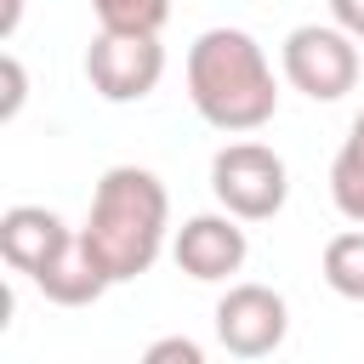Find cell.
<instances>
[{"label": "cell", "instance_id": "obj_11", "mask_svg": "<svg viewBox=\"0 0 364 364\" xmlns=\"http://www.w3.org/2000/svg\"><path fill=\"white\" fill-rule=\"evenodd\" d=\"M330 199L347 222L364 228V148L358 142H341V154L330 159Z\"/></svg>", "mask_w": 364, "mask_h": 364}, {"label": "cell", "instance_id": "obj_5", "mask_svg": "<svg viewBox=\"0 0 364 364\" xmlns=\"http://www.w3.org/2000/svg\"><path fill=\"white\" fill-rule=\"evenodd\" d=\"M85 80L102 102H142L165 80V46L159 34H119L102 28L85 46Z\"/></svg>", "mask_w": 364, "mask_h": 364}, {"label": "cell", "instance_id": "obj_1", "mask_svg": "<svg viewBox=\"0 0 364 364\" xmlns=\"http://www.w3.org/2000/svg\"><path fill=\"white\" fill-rule=\"evenodd\" d=\"M80 233H85L97 267L108 273V284L142 279L159 262L165 239H171V193H165V182L154 171H142V165L102 171Z\"/></svg>", "mask_w": 364, "mask_h": 364}, {"label": "cell", "instance_id": "obj_15", "mask_svg": "<svg viewBox=\"0 0 364 364\" xmlns=\"http://www.w3.org/2000/svg\"><path fill=\"white\" fill-rule=\"evenodd\" d=\"M330 17H336L347 34H358V40H364V0H330Z\"/></svg>", "mask_w": 364, "mask_h": 364}, {"label": "cell", "instance_id": "obj_7", "mask_svg": "<svg viewBox=\"0 0 364 364\" xmlns=\"http://www.w3.org/2000/svg\"><path fill=\"white\" fill-rule=\"evenodd\" d=\"M171 256H176V267H182L188 279L222 284V279H233V273L245 267L250 239H245V228H239L233 210H205V216H188V222L176 228Z\"/></svg>", "mask_w": 364, "mask_h": 364}, {"label": "cell", "instance_id": "obj_13", "mask_svg": "<svg viewBox=\"0 0 364 364\" xmlns=\"http://www.w3.org/2000/svg\"><path fill=\"white\" fill-rule=\"evenodd\" d=\"M0 74H6V102H0V119H17V114H23V97H28V74H23L17 51H6V57H0Z\"/></svg>", "mask_w": 364, "mask_h": 364}, {"label": "cell", "instance_id": "obj_3", "mask_svg": "<svg viewBox=\"0 0 364 364\" xmlns=\"http://www.w3.org/2000/svg\"><path fill=\"white\" fill-rule=\"evenodd\" d=\"M358 34H347L341 23H301L284 34L279 46V68L290 80V91L313 97V102H336L358 85Z\"/></svg>", "mask_w": 364, "mask_h": 364}, {"label": "cell", "instance_id": "obj_17", "mask_svg": "<svg viewBox=\"0 0 364 364\" xmlns=\"http://www.w3.org/2000/svg\"><path fill=\"white\" fill-rule=\"evenodd\" d=\"M347 142H358V148H364V108H358V119H353V131H347Z\"/></svg>", "mask_w": 364, "mask_h": 364}, {"label": "cell", "instance_id": "obj_8", "mask_svg": "<svg viewBox=\"0 0 364 364\" xmlns=\"http://www.w3.org/2000/svg\"><path fill=\"white\" fill-rule=\"evenodd\" d=\"M74 228L57 216V210H46V205H11L6 216H0V256H6V267L11 273H40L57 250H63V239H68Z\"/></svg>", "mask_w": 364, "mask_h": 364}, {"label": "cell", "instance_id": "obj_16", "mask_svg": "<svg viewBox=\"0 0 364 364\" xmlns=\"http://www.w3.org/2000/svg\"><path fill=\"white\" fill-rule=\"evenodd\" d=\"M17 23H23V0H6V17H0V34L11 40V34H17Z\"/></svg>", "mask_w": 364, "mask_h": 364}, {"label": "cell", "instance_id": "obj_14", "mask_svg": "<svg viewBox=\"0 0 364 364\" xmlns=\"http://www.w3.org/2000/svg\"><path fill=\"white\" fill-rule=\"evenodd\" d=\"M142 358H148V364H205V347L188 341V336H165V341H154Z\"/></svg>", "mask_w": 364, "mask_h": 364}, {"label": "cell", "instance_id": "obj_2", "mask_svg": "<svg viewBox=\"0 0 364 364\" xmlns=\"http://www.w3.org/2000/svg\"><path fill=\"white\" fill-rule=\"evenodd\" d=\"M188 97L205 125L216 131H262L279 114V80L256 34L245 28H205L188 46Z\"/></svg>", "mask_w": 364, "mask_h": 364}, {"label": "cell", "instance_id": "obj_10", "mask_svg": "<svg viewBox=\"0 0 364 364\" xmlns=\"http://www.w3.org/2000/svg\"><path fill=\"white\" fill-rule=\"evenodd\" d=\"M318 267H324V284H330L336 296H347V301H364V228L353 222L347 233H336V239L324 245Z\"/></svg>", "mask_w": 364, "mask_h": 364}, {"label": "cell", "instance_id": "obj_6", "mask_svg": "<svg viewBox=\"0 0 364 364\" xmlns=\"http://www.w3.org/2000/svg\"><path fill=\"white\" fill-rule=\"evenodd\" d=\"M290 336V307L273 284H228L216 301V341L233 358H267Z\"/></svg>", "mask_w": 364, "mask_h": 364}, {"label": "cell", "instance_id": "obj_12", "mask_svg": "<svg viewBox=\"0 0 364 364\" xmlns=\"http://www.w3.org/2000/svg\"><path fill=\"white\" fill-rule=\"evenodd\" d=\"M97 23L102 28H119V34H159L165 17H171V0H91Z\"/></svg>", "mask_w": 364, "mask_h": 364}, {"label": "cell", "instance_id": "obj_9", "mask_svg": "<svg viewBox=\"0 0 364 364\" xmlns=\"http://www.w3.org/2000/svg\"><path fill=\"white\" fill-rule=\"evenodd\" d=\"M34 290H40L46 301H57V307H91V301L108 290V273L97 267V256H91V245H85L80 228H74V233L63 239V250L34 273Z\"/></svg>", "mask_w": 364, "mask_h": 364}, {"label": "cell", "instance_id": "obj_4", "mask_svg": "<svg viewBox=\"0 0 364 364\" xmlns=\"http://www.w3.org/2000/svg\"><path fill=\"white\" fill-rule=\"evenodd\" d=\"M210 193L239 222H267L290 199V171L267 142H228L210 159Z\"/></svg>", "mask_w": 364, "mask_h": 364}]
</instances>
